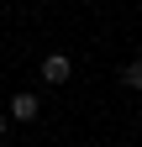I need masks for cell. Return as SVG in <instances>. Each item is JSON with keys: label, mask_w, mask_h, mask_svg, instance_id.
I'll list each match as a JSON object with an SVG mask.
<instances>
[{"label": "cell", "mask_w": 142, "mask_h": 147, "mask_svg": "<svg viewBox=\"0 0 142 147\" xmlns=\"http://www.w3.org/2000/svg\"><path fill=\"white\" fill-rule=\"evenodd\" d=\"M5 126H11V116H5V110H0V137H5Z\"/></svg>", "instance_id": "cell-4"}, {"label": "cell", "mask_w": 142, "mask_h": 147, "mask_svg": "<svg viewBox=\"0 0 142 147\" xmlns=\"http://www.w3.org/2000/svg\"><path fill=\"white\" fill-rule=\"evenodd\" d=\"M37 74H42V79H47V84H63V79H68V74H74V63H68V58H63V53H47V58L37 63Z\"/></svg>", "instance_id": "cell-2"}, {"label": "cell", "mask_w": 142, "mask_h": 147, "mask_svg": "<svg viewBox=\"0 0 142 147\" xmlns=\"http://www.w3.org/2000/svg\"><path fill=\"white\" fill-rule=\"evenodd\" d=\"M37 110H42V100H37V95H26V89H21V95H11V105H5V116H11V121H37Z\"/></svg>", "instance_id": "cell-1"}, {"label": "cell", "mask_w": 142, "mask_h": 147, "mask_svg": "<svg viewBox=\"0 0 142 147\" xmlns=\"http://www.w3.org/2000/svg\"><path fill=\"white\" fill-rule=\"evenodd\" d=\"M121 84H126V89H142V58H132L126 68H121Z\"/></svg>", "instance_id": "cell-3"}]
</instances>
